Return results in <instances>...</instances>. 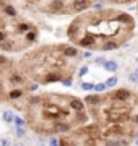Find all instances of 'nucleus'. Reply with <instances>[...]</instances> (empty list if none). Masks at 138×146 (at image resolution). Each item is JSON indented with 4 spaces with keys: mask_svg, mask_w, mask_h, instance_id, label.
Segmentation results:
<instances>
[{
    "mask_svg": "<svg viewBox=\"0 0 138 146\" xmlns=\"http://www.w3.org/2000/svg\"><path fill=\"white\" fill-rule=\"evenodd\" d=\"M72 8H73L75 11H83V10H86V8H90V0H73Z\"/></svg>",
    "mask_w": 138,
    "mask_h": 146,
    "instance_id": "obj_1",
    "label": "nucleus"
},
{
    "mask_svg": "<svg viewBox=\"0 0 138 146\" xmlns=\"http://www.w3.org/2000/svg\"><path fill=\"white\" fill-rule=\"evenodd\" d=\"M81 47H90V46H93L94 44V37L91 36V34H86L85 37H81L80 39V42H78Z\"/></svg>",
    "mask_w": 138,
    "mask_h": 146,
    "instance_id": "obj_2",
    "label": "nucleus"
},
{
    "mask_svg": "<svg viewBox=\"0 0 138 146\" xmlns=\"http://www.w3.org/2000/svg\"><path fill=\"white\" fill-rule=\"evenodd\" d=\"M114 96H115L117 101H127L130 98V91H127V89H119V91H115Z\"/></svg>",
    "mask_w": 138,
    "mask_h": 146,
    "instance_id": "obj_3",
    "label": "nucleus"
},
{
    "mask_svg": "<svg viewBox=\"0 0 138 146\" xmlns=\"http://www.w3.org/2000/svg\"><path fill=\"white\" fill-rule=\"evenodd\" d=\"M117 23H123V25H132L133 20H132V16L127 15V13H120V15H117Z\"/></svg>",
    "mask_w": 138,
    "mask_h": 146,
    "instance_id": "obj_4",
    "label": "nucleus"
},
{
    "mask_svg": "<svg viewBox=\"0 0 138 146\" xmlns=\"http://www.w3.org/2000/svg\"><path fill=\"white\" fill-rule=\"evenodd\" d=\"M62 54H64L65 57H76L78 55V50L75 47H64L62 49Z\"/></svg>",
    "mask_w": 138,
    "mask_h": 146,
    "instance_id": "obj_5",
    "label": "nucleus"
},
{
    "mask_svg": "<svg viewBox=\"0 0 138 146\" xmlns=\"http://www.w3.org/2000/svg\"><path fill=\"white\" fill-rule=\"evenodd\" d=\"M102 65H104V68H106L107 72H117V68H119L117 62H114V60H106Z\"/></svg>",
    "mask_w": 138,
    "mask_h": 146,
    "instance_id": "obj_6",
    "label": "nucleus"
},
{
    "mask_svg": "<svg viewBox=\"0 0 138 146\" xmlns=\"http://www.w3.org/2000/svg\"><path fill=\"white\" fill-rule=\"evenodd\" d=\"M64 2L62 0H52L50 2V5H49V8L50 10H54V11H57V10H64Z\"/></svg>",
    "mask_w": 138,
    "mask_h": 146,
    "instance_id": "obj_7",
    "label": "nucleus"
},
{
    "mask_svg": "<svg viewBox=\"0 0 138 146\" xmlns=\"http://www.w3.org/2000/svg\"><path fill=\"white\" fill-rule=\"evenodd\" d=\"M70 106H72V109L78 110V112H81V110L85 109V104H83L80 99H72L70 101Z\"/></svg>",
    "mask_w": 138,
    "mask_h": 146,
    "instance_id": "obj_8",
    "label": "nucleus"
},
{
    "mask_svg": "<svg viewBox=\"0 0 138 146\" xmlns=\"http://www.w3.org/2000/svg\"><path fill=\"white\" fill-rule=\"evenodd\" d=\"M2 10H3V13L8 16H16V10H15V7H11V5H3L2 7Z\"/></svg>",
    "mask_w": 138,
    "mask_h": 146,
    "instance_id": "obj_9",
    "label": "nucleus"
},
{
    "mask_svg": "<svg viewBox=\"0 0 138 146\" xmlns=\"http://www.w3.org/2000/svg\"><path fill=\"white\" fill-rule=\"evenodd\" d=\"M85 101H86L88 106H99V102H101V99H99L98 96H88Z\"/></svg>",
    "mask_w": 138,
    "mask_h": 146,
    "instance_id": "obj_10",
    "label": "nucleus"
},
{
    "mask_svg": "<svg viewBox=\"0 0 138 146\" xmlns=\"http://www.w3.org/2000/svg\"><path fill=\"white\" fill-rule=\"evenodd\" d=\"M62 76L58 73H50L49 76H46V83H55V81H60Z\"/></svg>",
    "mask_w": 138,
    "mask_h": 146,
    "instance_id": "obj_11",
    "label": "nucleus"
},
{
    "mask_svg": "<svg viewBox=\"0 0 138 146\" xmlns=\"http://www.w3.org/2000/svg\"><path fill=\"white\" fill-rule=\"evenodd\" d=\"M114 49H119V44L114 41L104 42V46H102V50H114Z\"/></svg>",
    "mask_w": 138,
    "mask_h": 146,
    "instance_id": "obj_12",
    "label": "nucleus"
},
{
    "mask_svg": "<svg viewBox=\"0 0 138 146\" xmlns=\"http://www.w3.org/2000/svg\"><path fill=\"white\" fill-rule=\"evenodd\" d=\"M55 130L60 131V133H65V131L70 130V125L68 123H57V125H55Z\"/></svg>",
    "mask_w": 138,
    "mask_h": 146,
    "instance_id": "obj_13",
    "label": "nucleus"
},
{
    "mask_svg": "<svg viewBox=\"0 0 138 146\" xmlns=\"http://www.w3.org/2000/svg\"><path fill=\"white\" fill-rule=\"evenodd\" d=\"M21 94H23L21 89H13V91H10L8 98H10V99H18V98H21Z\"/></svg>",
    "mask_w": 138,
    "mask_h": 146,
    "instance_id": "obj_14",
    "label": "nucleus"
},
{
    "mask_svg": "<svg viewBox=\"0 0 138 146\" xmlns=\"http://www.w3.org/2000/svg\"><path fill=\"white\" fill-rule=\"evenodd\" d=\"M117 81H119L117 76H111V78L106 81V86H107V88H112V86H115V84H117Z\"/></svg>",
    "mask_w": 138,
    "mask_h": 146,
    "instance_id": "obj_15",
    "label": "nucleus"
},
{
    "mask_svg": "<svg viewBox=\"0 0 138 146\" xmlns=\"http://www.w3.org/2000/svg\"><path fill=\"white\" fill-rule=\"evenodd\" d=\"M36 36H37V33H36V31H26V39H28L29 42L36 41Z\"/></svg>",
    "mask_w": 138,
    "mask_h": 146,
    "instance_id": "obj_16",
    "label": "nucleus"
},
{
    "mask_svg": "<svg viewBox=\"0 0 138 146\" xmlns=\"http://www.w3.org/2000/svg\"><path fill=\"white\" fill-rule=\"evenodd\" d=\"M2 119L10 123V122H13V114H11V112H3V114H2Z\"/></svg>",
    "mask_w": 138,
    "mask_h": 146,
    "instance_id": "obj_17",
    "label": "nucleus"
},
{
    "mask_svg": "<svg viewBox=\"0 0 138 146\" xmlns=\"http://www.w3.org/2000/svg\"><path fill=\"white\" fill-rule=\"evenodd\" d=\"M29 25L28 23H21V25H18V31L20 33H26V31H29Z\"/></svg>",
    "mask_w": 138,
    "mask_h": 146,
    "instance_id": "obj_18",
    "label": "nucleus"
},
{
    "mask_svg": "<svg viewBox=\"0 0 138 146\" xmlns=\"http://www.w3.org/2000/svg\"><path fill=\"white\" fill-rule=\"evenodd\" d=\"M106 83H98V84H94V88L93 89H96V91H98V93H102V91H106Z\"/></svg>",
    "mask_w": 138,
    "mask_h": 146,
    "instance_id": "obj_19",
    "label": "nucleus"
},
{
    "mask_svg": "<svg viewBox=\"0 0 138 146\" xmlns=\"http://www.w3.org/2000/svg\"><path fill=\"white\" fill-rule=\"evenodd\" d=\"M13 122H15L18 127H23V125H25V120H23L21 117H15V115H13Z\"/></svg>",
    "mask_w": 138,
    "mask_h": 146,
    "instance_id": "obj_20",
    "label": "nucleus"
},
{
    "mask_svg": "<svg viewBox=\"0 0 138 146\" xmlns=\"http://www.w3.org/2000/svg\"><path fill=\"white\" fill-rule=\"evenodd\" d=\"M81 88L85 89V91H91V89L94 88V84H93V83H83V84H81Z\"/></svg>",
    "mask_w": 138,
    "mask_h": 146,
    "instance_id": "obj_21",
    "label": "nucleus"
},
{
    "mask_svg": "<svg viewBox=\"0 0 138 146\" xmlns=\"http://www.w3.org/2000/svg\"><path fill=\"white\" fill-rule=\"evenodd\" d=\"M2 49H3V50H11V42L2 41Z\"/></svg>",
    "mask_w": 138,
    "mask_h": 146,
    "instance_id": "obj_22",
    "label": "nucleus"
},
{
    "mask_svg": "<svg viewBox=\"0 0 138 146\" xmlns=\"http://www.w3.org/2000/svg\"><path fill=\"white\" fill-rule=\"evenodd\" d=\"M0 146H11V141L8 138H3V140H0Z\"/></svg>",
    "mask_w": 138,
    "mask_h": 146,
    "instance_id": "obj_23",
    "label": "nucleus"
},
{
    "mask_svg": "<svg viewBox=\"0 0 138 146\" xmlns=\"http://www.w3.org/2000/svg\"><path fill=\"white\" fill-rule=\"evenodd\" d=\"M86 73H88V67H81L80 72H78V76H85Z\"/></svg>",
    "mask_w": 138,
    "mask_h": 146,
    "instance_id": "obj_24",
    "label": "nucleus"
},
{
    "mask_svg": "<svg viewBox=\"0 0 138 146\" xmlns=\"http://www.w3.org/2000/svg\"><path fill=\"white\" fill-rule=\"evenodd\" d=\"M15 133H16V136H25V130H23V128H20V127L15 130Z\"/></svg>",
    "mask_w": 138,
    "mask_h": 146,
    "instance_id": "obj_25",
    "label": "nucleus"
},
{
    "mask_svg": "<svg viewBox=\"0 0 138 146\" xmlns=\"http://www.w3.org/2000/svg\"><path fill=\"white\" fill-rule=\"evenodd\" d=\"M128 80H130L132 83H137V73H133V75H128Z\"/></svg>",
    "mask_w": 138,
    "mask_h": 146,
    "instance_id": "obj_26",
    "label": "nucleus"
},
{
    "mask_svg": "<svg viewBox=\"0 0 138 146\" xmlns=\"http://www.w3.org/2000/svg\"><path fill=\"white\" fill-rule=\"evenodd\" d=\"M11 81H15V83H21L23 78L21 76H11Z\"/></svg>",
    "mask_w": 138,
    "mask_h": 146,
    "instance_id": "obj_27",
    "label": "nucleus"
},
{
    "mask_svg": "<svg viewBox=\"0 0 138 146\" xmlns=\"http://www.w3.org/2000/svg\"><path fill=\"white\" fill-rule=\"evenodd\" d=\"M106 62V58H102V57H99V58H96V63L98 65H102V63Z\"/></svg>",
    "mask_w": 138,
    "mask_h": 146,
    "instance_id": "obj_28",
    "label": "nucleus"
},
{
    "mask_svg": "<svg viewBox=\"0 0 138 146\" xmlns=\"http://www.w3.org/2000/svg\"><path fill=\"white\" fill-rule=\"evenodd\" d=\"M5 39H7V34H5L3 31H0V42H2V41H5Z\"/></svg>",
    "mask_w": 138,
    "mask_h": 146,
    "instance_id": "obj_29",
    "label": "nucleus"
},
{
    "mask_svg": "<svg viewBox=\"0 0 138 146\" xmlns=\"http://www.w3.org/2000/svg\"><path fill=\"white\" fill-rule=\"evenodd\" d=\"M28 89H29V91H36V89H37V84H36V83H34V84H29V88H28Z\"/></svg>",
    "mask_w": 138,
    "mask_h": 146,
    "instance_id": "obj_30",
    "label": "nucleus"
},
{
    "mask_svg": "<svg viewBox=\"0 0 138 146\" xmlns=\"http://www.w3.org/2000/svg\"><path fill=\"white\" fill-rule=\"evenodd\" d=\"M64 84H65V86H70V84H72V80H70V78L64 80Z\"/></svg>",
    "mask_w": 138,
    "mask_h": 146,
    "instance_id": "obj_31",
    "label": "nucleus"
},
{
    "mask_svg": "<svg viewBox=\"0 0 138 146\" xmlns=\"http://www.w3.org/2000/svg\"><path fill=\"white\" fill-rule=\"evenodd\" d=\"M50 146H58V145H57V140H55V138H52V140H50Z\"/></svg>",
    "mask_w": 138,
    "mask_h": 146,
    "instance_id": "obj_32",
    "label": "nucleus"
},
{
    "mask_svg": "<svg viewBox=\"0 0 138 146\" xmlns=\"http://www.w3.org/2000/svg\"><path fill=\"white\" fill-rule=\"evenodd\" d=\"M132 122H135V123H138V115H135V117H132Z\"/></svg>",
    "mask_w": 138,
    "mask_h": 146,
    "instance_id": "obj_33",
    "label": "nucleus"
},
{
    "mask_svg": "<svg viewBox=\"0 0 138 146\" xmlns=\"http://www.w3.org/2000/svg\"><path fill=\"white\" fill-rule=\"evenodd\" d=\"M2 7H3V0H0V8H2Z\"/></svg>",
    "mask_w": 138,
    "mask_h": 146,
    "instance_id": "obj_34",
    "label": "nucleus"
},
{
    "mask_svg": "<svg viewBox=\"0 0 138 146\" xmlns=\"http://www.w3.org/2000/svg\"><path fill=\"white\" fill-rule=\"evenodd\" d=\"M29 2H39V0H29Z\"/></svg>",
    "mask_w": 138,
    "mask_h": 146,
    "instance_id": "obj_35",
    "label": "nucleus"
},
{
    "mask_svg": "<svg viewBox=\"0 0 138 146\" xmlns=\"http://www.w3.org/2000/svg\"><path fill=\"white\" fill-rule=\"evenodd\" d=\"M13 146H25V145H13Z\"/></svg>",
    "mask_w": 138,
    "mask_h": 146,
    "instance_id": "obj_36",
    "label": "nucleus"
},
{
    "mask_svg": "<svg viewBox=\"0 0 138 146\" xmlns=\"http://www.w3.org/2000/svg\"><path fill=\"white\" fill-rule=\"evenodd\" d=\"M137 83H138V73H137Z\"/></svg>",
    "mask_w": 138,
    "mask_h": 146,
    "instance_id": "obj_37",
    "label": "nucleus"
},
{
    "mask_svg": "<svg viewBox=\"0 0 138 146\" xmlns=\"http://www.w3.org/2000/svg\"><path fill=\"white\" fill-rule=\"evenodd\" d=\"M137 145H138V140H137Z\"/></svg>",
    "mask_w": 138,
    "mask_h": 146,
    "instance_id": "obj_38",
    "label": "nucleus"
},
{
    "mask_svg": "<svg viewBox=\"0 0 138 146\" xmlns=\"http://www.w3.org/2000/svg\"><path fill=\"white\" fill-rule=\"evenodd\" d=\"M137 62H138V58H137Z\"/></svg>",
    "mask_w": 138,
    "mask_h": 146,
    "instance_id": "obj_39",
    "label": "nucleus"
},
{
    "mask_svg": "<svg viewBox=\"0 0 138 146\" xmlns=\"http://www.w3.org/2000/svg\"><path fill=\"white\" fill-rule=\"evenodd\" d=\"M0 86H2V84H0Z\"/></svg>",
    "mask_w": 138,
    "mask_h": 146,
    "instance_id": "obj_40",
    "label": "nucleus"
}]
</instances>
